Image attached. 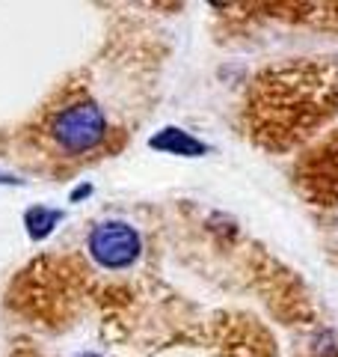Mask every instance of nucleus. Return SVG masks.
Returning a JSON list of instances; mask_svg holds the SVG:
<instances>
[{
    "instance_id": "1",
    "label": "nucleus",
    "mask_w": 338,
    "mask_h": 357,
    "mask_svg": "<svg viewBox=\"0 0 338 357\" xmlns=\"http://www.w3.org/2000/svg\"><path fill=\"white\" fill-rule=\"evenodd\" d=\"M89 256L92 262L107 268V271H122V268H131L134 262L140 259L143 241L140 232L125 220H107L98 223L89 236Z\"/></svg>"
},
{
    "instance_id": "2",
    "label": "nucleus",
    "mask_w": 338,
    "mask_h": 357,
    "mask_svg": "<svg viewBox=\"0 0 338 357\" xmlns=\"http://www.w3.org/2000/svg\"><path fill=\"white\" fill-rule=\"evenodd\" d=\"M54 140L65 152H92L107 134L104 114L95 105H72L65 107L51 126Z\"/></svg>"
}]
</instances>
